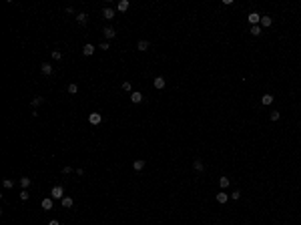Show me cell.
Instances as JSON below:
<instances>
[{
	"label": "cell",
	"instance_id": "7a4b0ae2",
	"mask_svg": "<svg viewBox=\"0 0 301 225\" xmlns=\"http://www.w3.org/2000/svg\"><path fill=\"white\" fill-rule=\"evenodd\" d=\"M100 121H102V115H100V113H90L89 115V123L90 125H100Z\"/></svg>",
	"mask_w": 301,
	"mask_h": 225
},
{
	"label": "cell",
	"instance_id": "f546056e",
	"mask_svg": "<svg viewBox=\"0 0 301 225\" xmlns=\"http://www.w3.org/2000/svg\"><path fill=\"white\" fill-rule=\"evenodd\" d=\"M239 197H241V193H239V191H235V193H231V199H235V201H237V199H239Z\"/></svg>",
	"mask_w": 301,
	"mask_h": 225
},
{
	"label": "cell",
	"instance_id": "3957f363",
	"mask_svg": "<svg viewBox=\"0 0 301 225\" xmlns=\"http://www.w3.org/2000/svg\"><path fill=\"white\" fill-rule=\"evenodd\" d=\"M249 22H251V26H257V22H261V14H257V12H251L249 16Z\"/></svg>",
	"mask_w": 301,
	"mask_h": 225
},
{
	"label": "cell",
	"instance_id": "52a82bcc",
	"mask_svg": "<svg viewBox=\"0 0 301 225\" xmlns=\"http://www.w3.org/2000/svg\"><path fill=\"white\" fill-rule=\"evenodd\" d=\"M87 18H89L87 12H78V14H77V22L78 24H87Z\"/></svg>",
	"mask_w": 301,
	"mask_h": 225
},
{
	"label": "cell",
	"instance_id": "9c48e42d",
	"mask_svg": "<svg viewBox=\"0 0 301 225\" xmlns=\"http://www.w3.org/2000/svg\"><path fill=\"white\" fill-rule=\"evenodd\" d=\"M153 85H155V89H165V79H163V77H157V79L153 80Z\"/></svg>",
	"mask_w": 301,
	"mask_h": 225
},
{
	"label": "cell",
	"instance_id": "4316f807",
	"mask_svg": "<svg viewBox=\"0 0 301 225\" xmlns=\"http://www.w3.org/2000/svg\"><path fill=\"white\" fill-rule=\"evenodd\" d=\"M52 58H54V60H60V58H62V52H60V50H52Z\"/></svg>",
	"mask_w": 301,
	"mask_h": 225
},
{
	"label": "cell",
	"instance_id": "f1b7e54d",
	"mask_svg": "<svg viewBox=\"0 0 301 225\" xmlns=\"http://www.w3.org/2000/svg\"><path fill=\"white\" fill-rule=\"evenodd\" d=\"M131 89H133V87H131V82H123V90H127V92H129Z\"/></svg>",
	"mask_w": 301,
	"mask_h": 225
},
{
	"label": "cell",
	"instance_id": "44dd1931",
	"mask_svg": "<svg viewBox=\"0 0 301 225\" xmlns=\"http://www.w3.org/2000/svg\"><path fill=\"white\" fill-rule=\"evenodd\" d=\"M68 92H70V95L78 92V85H77V82H70V85H68Z\"/></svg>",
	"mask_w": 301,
	"mask_h": 225
},
{
	"label": "cell",
	"instance_id": "8fae6325",
	"mask_svg": "<svg viewBox=\"0 0 301 225\" xmlns=\"http://www.w3.org/2000/svg\"><path fill=\"white\" fill-rule=\"evenodd\" d=\"M92 52H94V46H92V44H84V46H82V54H84V56H90Z\"/></svg>",
	"mask_w": 301,
	"mask_h": 225
},
{
	"label": "cell",
	"instance_id": "d6a6232c",
	"mask_svg": "<svg viewBox=\"0 0 301 225\" xmlns=\"http://www.w3.org/2000/svg\"><path fill=\"white\" fill-rule=\"evenodd\" d=\"M48 225H60V223H58L56 219H50V221H48Z\"/></svg>",
	"mask_w": 301,
	"mask_h": 225
},
{
	"label": "cell",
	"instance_id": "ffe728a7",
	"mask_svg": "<svg viewBox=\"0 0 301 225\" xmlns=\"http://www.w3.org/2000/svg\"><path fill=\"white\" fill-rule=\"evenodd\" d=\"M261 102H263V105H271V102H273V97H271V95H263V97H261Z\"/></svg>",
	"mask_w": 301,
	"mask_h": 225
},
{
	"label": "cell",
	"instance_id": "d6986e66",
	"mask_svg": "<svg viewBox=\"0 0 301 225\" xmlns=\"http://www.w3.org/2000/svg\"><path fill=\"white\" fill-rule=\"evenodd\" d=\"M139 50H149V40H139Z\"/></svg>",
	"mask_w": 301,
	"mask_h": 225
},
{
	"label": "cell",
	"instance_id": "277c9868",
	"mask_svg": "<svg viewBox=\"0 0 301 225\" xmlns=\"http://www.w3.org/2000/svg\"><path fill=\"white\" fill-rule=\"evenodd\" d=\"M52 201H54L52 197H44V199H42V203H40V205H42V209H44V211H50V209H52Z\"/></svg>",
	"mask_w": 301,
	"mask_h": 225
},
{
	"label": "cell",
	"instance_id": "e0dca14e",
	"mask_svg": "<svg viewBox=\"0 0 301 225\" xmlns=\"http://www.w3.org/2000/svg\"><path fill=\"white\" fill-rule=\"evenodd\" d=\"M131 101H133V102H141V101H143V95H141V92H133V95H131Z\"/></svg>",
	"mask_w": 301,
	"mask_h": 225
},
{
	"label": "cell",
	"instance_id": "8992f818",
	"mask_svg": "<svg viewBox=\"0 0 301 225\" xmlns=\"http://www.w3.org/2000/svg\"><path fill=\"white\" fill-rule=\"evenodd\" d=\"M102 16H104V18H107V20H112V18H114V10H112V8H109V6H107V8H104V10H102Z\"/></svg>",
	"mask_w": 301,
	"mask_h": 225
},
{
	"label": "cell",
	"instance_id": "603a6c76",
	"mask_svg": "<svg viewBox=\"0 0 301 225\" xmlns=\"http://www.w3.org/2000/svg\"><path fill=\"white\" fill-rule=\"evenodd\" d=\"M195 169H197V171H203V169H205V167H203V161H201V159H195Z\"/></svg>",
	"mask_w": 301,
	"mask_h": 225
},
{
	"label": "cell",
	"instance_id": "4fadbf2b",
	"mask_svg": "<svg viewBox=\"0 0 301 225\" xmlns=\"http://www.w3.org/2000/svg\"><path fill=\"white\" fill-rule=\"evenodd\" d=\"M273 24V20H271V16H261V26H265V28H269Z\"/></svg>",
	"mask_w": 301,
	"mask_h": 225
},
{
	"label": "cell",
	"instance_id": "6da1fadb",
	"mask_svg": "<svg viewBox=\"0 0 301 225\" xmlns=\"http://www.w3.org/2000/svg\"><path fill=\"white\" fill-rule=\"evenodd\" d=\"M50 197H52V199H62V197H64V189H62L60 185H54V187L50 189Z\"/></svg>",
	"mask_w": 301,
	"mask_h": 225
},
{
	"label": "cell",
	"instance_id": "ac0fdd59",
	"mask_svg": "<svg viewBox=\"0 0 301 225\" xmlns=\"http://www.w3.org/2000/svg\"><path fill=\"white\" fill-rule=\"evenodd\" d=\"M227 199H229L227 193H217V201H219V203H227Z\"/></svg>",
	"mask_w": 301,
	"mask_h": 225
},
{
	"label": "cell",
	"instance_id": "9a60e30c",
	"mask_svg": "<svg viewBox=\"0 0 301 225\" xmlns=\"http://www.w3.org/2000/svg\"><path fill=\"white\" fill-rule=\"evenodd\" d=\"M219 185H221V189H227V187L231 185V181H229V177H221V179H219Z\"/></svg>",
	"mask_w": 301,
	"mask_h": 225
},
{
	"label": "cell",
	"instance_id": "7c38bea8",
	"mask_svg": "<svg viewBox=\"0 0 301 225\" xmlns=\"http://www.w3.org/2000/svg\"><path fill=\"white\" fill-rule=\"evenodd\" d=\"M30 183H32V181H30V177H20V187H22V189H28V187H30Z\"/></svg>",
	"mask_w": 301,
	"mask_h": 225
},
{
	"label": "cell",
	"instance_id": "484cf974",
	"mask_svg": "<svg viewBox=\"0 0 301 225\" xmlns=\"http://www.w3.org/2000/svg\"><path fill=\"white\" fill-rule=\"evenodd\" d=\"M28 195H30V193H28V189H22V193H20V199H22V201H28Z\"/></svg>",
	"mask_w": 301,
	"mask_h": 225
},
{
	"label": "cell",
	"instance_id": "5bb4252c",
	"mask_svg": "<svg viewBox=\"0 0 301 225\" xmlns=\"http://www.w3.org/2000/svg\"><path fill=\"white\" fill-rule=\"evenodd\" d=\"M40 70H42V75L48 77V75H52V64H46V62H44V64L40 67Z\"/></svg>",
	"mask_w": 301,
	"mask_h": 225
},
{
	"label": "cell",
	"instance_id": "30bf717a",
	"mask_svg": "<svg viewBox=\"0 0 301 225\" xmlns=\"http://www.w3.org/2000/svg\"><path fill=\"white\" fill-rule=\"evenodd\" d=\"M60 205H62L64 209H70V207H72V199H70V197H62V199H60Z\"/></svg>",
	"mask_w": 301,
	"mask_h": 225
},
{
	"label": "cell",
	"instance_id": "cb8c5ba5",
	"mask_svg": "<svg viewBox=\"0 0 301 225\" xmlns=\"http://www.w3.org/2000/svg\"><path fill=\"white\" fill-rule=\"evenodd\" d=\"M2 185H4L6 189H10V187H14V181H12V179H4V183H2Z\"/></svg>",
	"mask_w": 301,
	"mask_h": 225
},
{
	"label": "cell",
	"instance_id": "ba28073f",
	"mask_svg": "<svg viewBox=\"0 0 301 225\" xmlns=\"http://www.w3.org/2000/svg\"><path fill=\"white\" fill-rule=\"evenodd\" d=\"M129 6H131V4H129V0H121V2L117 4V8H119L121 12H127V10H129Z\"/></svg>",
	"mask_w": 301,
	"mask_h": 225
},
{
	"label": "cell",
	"instance_id": "4dcf8cb0",
	"mask_svg": "<svg viewBox=\"0 0 301 225\" xmlns=\"http://www.w3.org/2000/svg\"><path fill=\"white\" fill-rule=\"evenodd\" d=\"M99 48H102V50H109V48H111V46H109V42H102V44H100Z\"/></svg>",
	"mask_w": 301,
	"mask_h": 225
},
{
	"label": "cell",
	"instance_id": "5b68a950",
	"mask_svg": "<svg viewBox=\"0 0 301 225\" xmlns=\"http://www.w3.org/2000/svg\"><path fill=\"white\" fill-rule=\"evenodd\" d=\"M102 34H104L107 38H114V36H117V30H114L112 26H107V28H102Z\"/></svg>",
	"mask_w": 301,
	"mask_h": 225
},
{
	"label": "cell",
	"instance_id": "7402d4cb",
	"mask_svg": "<svg viewBox=\"0 0 301 225\" xmlns=\"http://www.w3.org/2000/svg\"><path fill=\"white\" fill-rule=\"evenodd\" d=\"M44 102V97H34L32 99V107H38V105H42Z\"/></svg>",
	"mask_w": 301,
	"mask_h": 225
},
{
	"label": "cell",
	"instance_id": "1f68e13d",
	"mask_svg": "<svg viewBox=\"0 0 301 225\" xmlns=\"http://www.w3.org/2000/svg\"><path fill=\"white\" fill-rule=\"evenodd\" d=\"M62 173H64V175H68V173H72V169H70V167H64V169H62Z\"/></svg>",
	"mask_w": 301,
	"mask_h": 225
},
{
	"label": "cell",
	"instance_id": "d4e9b609",
	"mask_svg": "<svg viewBox=\"0 0 301 225\" xmlns=\"http://www.w3.org/2000/svg\"><path fill=\"white\" fill-rule=\"evenodd\" d=\"M251 32H253V36H259L261 34V26H251Z\"/></svg>",
	"mask_w": 301,
	"mask_h": 225
},
{
	"label": "cell",
	"instance_id": "83f0119b",
	"mask_svg": "<svg viewBox=\"0 0 301 225\" xmlns=\"http://www.w3.org/2000/svg\"><path fill=\"white\" fill-rule=\"evenodd\" d=\"M271 121H279V111H273V113H271Z\"/></svg>",
	"mask_w": 301,
	"mask_h": 225
},
{
	"label": "cell",
	"instance_id": "2e32d148",
	"mask_svg": "<svg viewBox=\"0 0 301 225\" xmlns=\"http://www.w3.org/2000/svg\"><path fill=\"white\" fill-rule=\"evenodd\" d=\"M143 167H145V161H141V159H139V161H134V163H133V169H134V171H141V169H143Z\"/></svg>",
	"mask_w": 301,
	"mask_h": 225
}]
</instances>
